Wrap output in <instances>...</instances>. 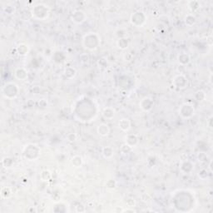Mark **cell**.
Here are the masks:
<instances>
[{
  "instance_id": "obj_3",
  "label": "cell",
  "mask_w": 213,
  "mask_h": 213,
  "mask_svg": "<svg viewBox=\"0 0 213 213\" xmlns=\"http://www.w3.org/2000/svg\"><path fill=\"white\" fill-rule=\"evenodd\" d=\"M109 127L107 124H101L97 127V132L99 135H101L102 137H106L109 134Z\"/></svg>"
},
{
  "instance_id": "obj_6",
  "label": "cell",
  "mask_w": 213,
  "mask_h": 213,
  "mask_svg": "<svg viewBox=\"0 0 213 213\" xmlns=\"http://www.w3.org/2000/svg\"><path fill=\"white\" fill-rule=\"evenodd\" d=\"M102 155H103L106 158H110V157L113 155V151H112V148L109 147H104L103 149H102Z\"/></svg>"
},
{
  "instance_id": "obj_7",
  "label": "cell",
  "mask_w": 213,
  "mask_h": 213,
  "mask_svg": "<svg viewBox=\"0 0 213 213\" xmlns=\"http://www.w3.org/2000/svg\"><path fill=\"white\" fill-rule=\"evenodd\" d=\"M5 189L6 192H4V191L2 190V192H1V195H2V197L3 198H8L11 196L12 192H11V190L8 187H5Z\"/></svg>"
},
{
  "instance_id": "obj_5",
  "label": "cell",
  "mask_w": 213,
  "mask_h": 213,
  "mask_svg": "<svg viewBox=\"0 0 213 213\" xmlns=\"http://www.w3.org/2000/svg\"><path fill=\"white\" fill-rule=\"evenodd\" d=\"M103 116L105 118H108L111 119L112 117H114V111L112 108H105L103 111Z\"/></svg>"
},
{
  "instance_id": "obj_4",
  "label": "cell",
  "mask_w": 213,
  "mask_h": 213,
  "mask_svg": "<svg viewBox=\"0 0 213 213\" xmlns=\"http://www.w3.org/2000/svg\"><path fill=\"white\" fill-rule=\"evenodd\" d=\"M118 125H119L121 130L124 131V132H127L130 129V126H131L129 120L127 119V118H122V119L120 120Z\"/></svg>"
},
{
  "instance_id": "obj_2",
  "label": "cell",
  "mask_w": 213,
  "mask_h": 213,
  "mask_svg": "<svg viewBox=\"0 0 213 213\" xmlns=\"http://www.w3.org/2000/svg\"><path fill=\"white\" fill-rule=\"evenodd\" d=\"M146 106H147V111H149L151 108L153 106V102H152V99L150 98V97H145L142 100L141 102V107L142 109L145 111V108H146Z\"/></svg>"
},
{
  "instance_id": "obj_1",
  "label": "cell",
  "mask_w": 213,
  "mask_h": 213,
  "mask_svg": "<svg viewBox=\"0 0 213 213\" xmlns=\"http://www.w3.org/2000/svg\"><path fill=\"white\" fill-rule=\"evenodd\" d=\"M194 112H195V109H194L192 105L190 103L183 104L179 109V114L182 115L185 118L191 117L192 115H194Z\"/></svg>"
}]
</instances>
